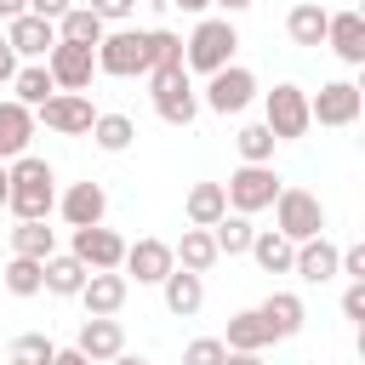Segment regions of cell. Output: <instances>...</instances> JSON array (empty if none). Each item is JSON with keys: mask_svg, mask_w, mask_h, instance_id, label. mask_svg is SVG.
Masks as SVG:
<instances>
[{"mask_svg": "<svg viewBox=\"0 0 365 365\" xmlns=\"http://www.w3.org/2000/svg\"><path fill=\"white\" fill-rule=\"evenodd\" d=\"M6 182H11L6 205L17 211V222H46V217H51V205H57V177H51L46 160L17 154V160L6 165Z\"/></svg>", "mask_w": 365, "mask_h": 365, "instance_id": "cell-1", "label": "cell"}, {"mask_svg": "<svg viewBox=\"0 0 365 365\" xmlns=\"http://www.w3.org/2000/svg\"><path fill=\"white\" fill-rule=\"evenodd\" d=\"M234 46H240V34H234V23L228 17H205L188 40H182V68H194V74H217V68H228L234 63Z\"/></svg>", "mask_w": 365, "mask_h": 365, "instance_id": "cell-2", "label": "cell"}, {"mask_svg": "<svg viewBox=\"0 0 365 365\" xmlns=\"http://www.w3.org/2000/svg\"><path fill=\"white\" fill-rule=\"evenodd\" d=\"M148 97H154V114L165 125H194V114H200V97H194L188 68H154L148 74Z\"/></svg>", "mask_w": 365, "mask_h": 365, "instance_id": "cell-3", "label": "cell"}, {"mask_svg": "<svg viewBox=\"0 0 365 365\" xmlns=\"http://www.w3.org/2000/svg\"><path fill=\"white\" fill-rule=\"evenodd\" d=\"M274 234H285L291 245L325 234V205H319V194H308V188H279V200H274Z\"/></svg>", "mask_w": 365, "mask_h": 365, "instance_id": "cell-4", "label": "cell"}, {"mask_svg": "<svg viewBox=\"0 0 365 365\" xmlns=\"http://www.w3.org/2000/svg\"><path fill=\"white\" fill-rule=\"evenodd\" d=\"M262 125L274 131V143H297V137H308V91L302 86H274L268 91V103H262Z\"/></svg>", "mask_w": 365, "mask_h": 365, "instance_id": "cell-5", "label": "cell"}, {"mask_svg": "<svg viewBox=\"0 0 365 365\" xmlns=\"http://www.w3.org/2000/svg\"><path fill=\"white\" fill-rule=\"evenodd\" d=\"M279 177H274V165H240L228 182H222V194H228V211L234 217H251V211H262V205H274L279 200Z\"/></svg>", "mask_w": 365, "mask_h": 365, "instance_id": "cell-6", "label": "cell"}, {"mask_svg": "<svg viewBox=\"0 0 365 365\" xmlns=\"http://www.w3.org/2000/svg\"><path fill=\"white\" fill-rule=\"evenodd\" d=\"M97 74H114V80H131V74H148V46L137 29H114L97 40Z\"/></svg>", "mask_w": 365, "mask_h": 365, "instance_id": "cell-7", "label": "cell"}, {"mask_svg": "<svg viewBox=\"0 0 365 365\" xmlns=\"http://www.w3.org/2000/svg\"><path fill=\"white\" fill-rule=\"evenodd\" d=\"M46 74H51L57 91H86L91 74H97V51L91 46H74V40H57L46 51Z\"/></svg>", "mask_w": 365, "mask_h": 365, "instance_id": "cell-8", "label": "cell"}, {"mask_svg": "<svg viewBox=\"0 0 365 365\" xmlns=\"http://www.w3.org/2000/svg\"><path fill=\"white\" fill-rule=\"evenodd\" d=\"M251 97H257V74L240 68V63H228V68H217V74L205 80V108H211V114H240Z\"/></svg>", "mask_w": 365, "mask_h": 365, "instance_id": "cell-9", "label": "cell"}, {"mask_svg": "<svg viewBox=\"0 0 365 365\" xmlns=\"http://www.w3.org/2000/svg\"><path fill=\"white\" fill-rule=\"evenodd\" d=\"M359 108H365V91L354 80H331V86H319V97H308V120H319V125H354Z\"/></svg>", "mask_w": 365, "mask_h": 365, "instance_id": "cell-10", "label": "cell"}, {"mask_svg": "<svg viewBox=\"0 0 365 365\" xmlns=\"http://www.w3.org/2000/svg\"><path fill=\"white\" fill-rule=\"evenodd\" d=\"M40 120H46V131H57V137H91L97 108H91V97H80V91H57V97L40 103Z\"/></svg>", "mask_w": 365, "mask_h": 365, "instance_id": "cell-11", "label": "cell"}, {"mask_svg": "<svg viewBox=\"0 0 365 365\" xmlns=\"http://www.w3.org/2000/svg\"><path fill=\"white\" fill-rule=\"evenodd\" d=\"M68 257H80L91 274H108V268L125 262V240H120L114 228H103V222H97V228H74V251H68Z\"/></svg>", "mask_w": 365, "mask_h": 365, "instance_id": "cell-12", "label": "cell"}, {"mask_svg": "<svg viewBox=\"0 0 365 365\" xmlns=\"http://www.w3.org/2000/svg\"><path fill=\"white\" fill-rule=\"evenodd\" d=\"M125 297H131V279H125L120 268H108V274H86V285H80L86 319H114V314L125 308Z\"/></svg>", "mask_w": 365, "mask_h": 365, "instance_id": "cell-13", "label": "cell"}, {"mask_svg": "<svg viewBox=\"0 0 365 365\" xmlns=\"http://www.w3.org/2000/svg\"><path fill=\"white\" fill-rule=\"evenodd\" d=\"M6 46H11V57L46 63V51L57 46V23H46V17L23 11V17H11V23H6Z\"/></svg>", "mask_w": 365, "mask_h": 365, "instance_id": "cell-14", "label": "cell"}, {"mask_svg": "<svg viewBox=\"0 0 365 365\" xmlns=\"http://www.w3.org/2000/svg\"><path fill=\"white\" fill-rule=\"evenodd\" d=\"M257 319H262L268 342H285V336H297V331H302L308 308H302V297H297V291H268V297H262V308H257Z\"/></svg>", "mask_w": 365, "mask_h": 365, "instance_id": "cell-15", "label": "cell"}, {"mask_svg": "<svg viewBox=\"0 0 365 365\" xmlns=\"http://www.w3.org/2000/svg\"><path fill=\"white\" fill-rule=\"evenodd\" d=\"M125 279H137V285H160L177 262H171V245L165 240H137V245H125Z\"/></svg>", "mask_w": 365, "mask_h": 365, "instance_id": "cell-16", "label": "cell"}, {"mask_svg": "<svg viewBox=\"0 0 365 365\" xmlns=\"http://www.w3.org/2000/svg\"><path fill=\"white\" fill-rule=\"evenodd\" d=\"M325 46H331L348 68H359V63H365V17H359V11H331V17H325Z\"/></svg>", "mask_w": 365, "mask_h": 365, "instance_id": "cell-17", "label": "cell"}, {"mask_svg": "<svg viewBox=\"0 0 365 365\" xmlns=\"http://www.w3.org/2000/svg\"><path fill=\"white\" fill-rule=\"evenodd\" d=\"M57 205H63V222H68V228H97V222L108 217V188H103V182H74Z\"/></svg>", "mask_w": 365, "mask_h": 365, "instance_id": "cell-18", "label": "cell"}, {"mask_svg": "<svg viewBox=\"0 0 365 365\" xmlns=\"http://www.w3.org/2000/svg\"><path fill=\"white\" fill-rule=\"evenodd\" d=\"M291 274H297V279H308V285H325V279H336V245H331L325 234L302 240V245H297V257H291Z\"/></svg>", "mask_w": 365, "mask_h": 365, "instance_id": "cell-19", "label": "cell"}, {"mask_svg": "<svg viewBox=\"0 0 365 365\" xmlns=\"http://www.w3.org/2000/svg\"><path fill=\"white\" fill-rule=\"evenodd\" d=\"M74 348H80L91 365H108L114 354H125V331H120V319H86L80 336H74Z\"/></svg>", "mask_w": 365, "mask_h": 365, "instance_id": "cell-20", "label": "cell"}, {"mask_svg": "<svg viewBox=\"0 0 365 365\" xmlns=\"http://www.w3.org/2000/svg\"><path fill=\"white\" fill-rule=\"evenodd\" d=\"M29 137H34V108L23 103H0V165H11L17 154H29Z\"/></svg>", "mask_w": 365, "mask_h": 365, "instance_id": "cell-21", "label": "cell"}, {"mask_svg": "<svg viewBox=\"0 0 365 365\" xmlns=\"http://www.w3.org/2000/svg\"><path fill=\"white\" fill-rule=\"evenodd\" d=\"M160 291H165V308H171L177 319H194V314L205 308V279L188 274V268H171V274L160 279Z\"/></svg>", "mask_w": 365, "mask_h": 365, "instance_id": "cell-22", "label": "cell"}, {"mask_svg": "<svg viewBox=\"0 0 365 365\" xmlns=\"http://www.w3.org/2000/svg\"><path fill=\"white\" fill-rule=\"evenodd\" d=\"M171 262H177V268H188V274H211V268H217L211 228H182V240L171 245Z\"/></svg>", "mask_w": 365, "mask_h": 365, "instance_id": "cell-23", "label": "cell"}, {"mask_svg": "<svg viewBox=\"0 0 365 365\" xmlns=\"http://www.w3.org/2000/svg\"><path fill=\"white\" fill-rule=\"evenodd\" d=\"M182 211H188V222H194V228H211V222H222V217H228V194H222V182H194Z\"/></svg>", "mask_w": 365, "mask_h": 365, "instance_id": "cell-24", "label": "cell"}, {"mask_svg": "<svg viewBox=\"0 0 365 365\" xmlns=\"http://www.w3.org/2000/svg\"><path fill=\"white\" fill-rule=\"evenodd\" d=\"M103 34H108V29H103V17H97L91 6H68V11L57 17V40H74V46H91V51H97Z\"/></svg>", "mask_w": 365, "mask_h": 365, "instance_id": "cell-25", "label": "cell"}, {"mask_svg": "<svg viewBox=\"0 0 365 365\" xmlns=\"http://www.w3.org/2000/svg\"><path fill=\"white\" fill-rule=\"evenodd\" d=\"M251 257H257V268H262V274H291V257H297V245H291L285 234L262 228V234H251Z\"/></svg>", "mask_w": 365, "mask_h": 365, "instance_id": "cell-26", "label": "cell"}, {"mask_svg": "<svg viewBox=\"0 0 365 365\" xmlns=\"http://www.w3.org/2000/svg\"><path fill=\"white\" fill-rule=\"evenodd\" d=\"M325 6H314V0H302V6H291V17H285V34L297 40V46H325Z\"/></svg>", "mask_w": 365, "mask_h": 365, "instance_id": "cell-27", "label": "cell"}, {"mask_svg": "<svg viewBox=\"0 0 365 365\" xmlns=\"http://www.w3.org/2000/svg\"><path fill=\"white\" fill-rule=\"evenodd\" d=\"M11 103H23V108H40L46 97H57V86H51V74H46V63H29V68H17L11 74Z\"/></svg>", "mask_w": 365, "mask_h": 365, "instance_id": "cell-28", "label": "cell"}, {"mask_svg": "<svg viewBox=\"0 0 365 365\" xmlns=\"http://www.w3.org/2000/svg\"><path fill=\"white\" fill-rule=\"evenodd\" d=\"M131 137H137L131 114H97V120H91V143H97L103 154H125Z\"/></svg>", "mask_w": 365, "mask_h": 365, "instance_id": "cell-29", "label": "cell"}, {"mask_svg": "<svg viewBox=\"0 0 365 365\" xmlns=\"http://www.w3.org/2000/svg\"><path fill=\"white\" fill-rule=\"evenodd\" d=\"M251 234H257L251 217H234V211H228L222 222H211V245H217V257H245V251H251Z\"/></svg>", "mask_w": 365, "mask_h": 365, "instance_id": "cell-30", "label": "cell"}, {"mask_svg": "<svg viewBox=\"0 0 365 365\" xmlns=\"http://www.w3.org/2000/svg\"><path fill=\"white\" fill-rule=\"evenodd\" d=\"M11 257L46 262V257H57V234H51L46 222H17V228H11Z\"/></svg>", "mask_w": 365, "mask_h": 365, "instance_id": "cell-31", "label": "cell"}, {"mask_svg": "<svg viewBox=\"0 0 365 365\" xmlns=\"http://www.w3.org/2000/svg\"><path fill=\"white\" fill-rule=\"evenodd\" d=\"M86 262L80 257H46V291L51 297H80V285H86Z\"/></svg>", "mask_w": 365, "mask_h": 365, "instance_id": "cell-32", "label": "cell"}, {"mask_svg": "<svg viewBox=\"0 0 365 365\" xmlns=\"http://www.w3.org/2000/svg\"><path fill=\"white\" fill-rule=\"evenodd\" d=\"M0 279H6L11 297H40V291H46V262H34V257H11V262L0 268Z\"/></svg>", "mask_w": 365, "mask_h": 365, "instance_id": "cell-33", "label": "cell"}, {"mask_svg": "<svg viewBox=\"0 0 365 365\" xmlns=\"http://www.w3.org/2000/svg\"><path fill=\"white\" fill-rule=\"evenodd\" d=\"M222 348H228V354H262V348H268V331H262L257 308H245V314L228 319V342H222Z\"/></svg>", "mask_w": 365, "mask_h": 365, "instance_id": "cell-34", "label": "cell"}, {"mask_svg": "<svg viewBox=\"0 0 365 365\" xmlns=\"http://www.w3.org/2000/svg\"><path fill=\"white\" fill-rule=\"evenodd\" d=\"M143 46H148V74H154V68H182V40H177L171 29H148Z\"/></svg>", "mask_w": 365, "mask_h": 365, "instance_id": "cell-35", "label": "cell"}, {"mask_svg": "<svg viewBox=\"0 0 365 365\" xmlns=\"http://www.w3.org/2000/svg\"><path fill=\"white\" fill-rule=\"evenodd\" d=\"M234 143H240V160H245V165H268V160H274V131H268L262 120H257V125H240Z\"/></svg>", "mask_w": 365, "mask_h": 365, "instance_id": "cell-36", "label": "cell"}, {"mask_svg": "<svg viewBox=\"0 0 365 365\" xmlns=\"http://www.w3.org/2000/svg\"><path fill=\"white\" fill-rule=\"evenodd\" d=\"M51 359H57V342L46 331H23L11 342V365H51Z\"/></svg>", "mask_w": 365, "mask_h": 365, "instance_id": "cell-37", "label": "cell"}, {"mask_svg": "<svg viewBox=\"0 0 365 365\" xmlns=\"http://www.w3.org/2000/svg\"><path fill=\"white\" fill-rule=\"evenodd\" d=\"M228 359V348L217 342V336H194L188 348H182V365H222Z\"/></svg>", "mask_w": 365, "mask_h": 365, "instance_id": "cell-38", "label": "cell"}, {"mask_svg": "<svg viewBox=\"0 0 365 365\" xmlns=\"http://www.w3.org/2000/svg\"><path fill=\"white\" fill-rule=\"evenodd\" d=\"M336 274H348V279H365V245H348V251H336Z\"/></svg>", "mask_w": 365, "mask_h": 365, "instance_id": "cell-39", "label": "cell"}, {"mask_svg": "<svg viewBox=\"0 0 365 365\" xmlns=\"http://www.w3.org/2000/svg\"><path fill=\"white\" fill-rule=\"evenodd\" d=\"M91 11H97L103 23H125V17L137 11V0H91Z\"/></svg>", "mask_w": 365, "mask_h": 365, "instance_id": "cell-40", "label": "cell"}, {"mask_svg": "<svg viewBox=\"0 0 365 365\" xmlns=\"http://www.w3.org/2000/svg\"><path fill=\"white\" fill-rule=\"evenodd\" d=\"M342 314H348V319H365V279H354V285L342 291Z\"/></svg>", "mask_w": 365, "mask_h": 365, "instance_id": "cell-41", "label": "cell"}, {"mask_svg": "<svg viewBox=\"0 0 365 365\" xmlns=\"http://www.w3.org/2000/svg\"><path fill=\"white\" fill-rule=\"evenodd\" d=\"M68 6H74V0H29V11H34V17H46V23H57Z\"/></svg>", "mask_w": 365, "mask_h": 365, "instance_id": "cell-42", "label": "cell"}, {"mask_svg": "<svg viewBox=\"0 0 365 365\" xmlns=\"http://www.w3.org/2000/svg\"><path fill=\"white\" fill-rule=\"evenodd\" d=\"M17 74V57H11V46H6V29H0V80H11Z\"/></svg>", "mask_w": 365, "mask_h": 365, "instance_id": "cell-43", "label": "cell"}, {"mask_svg": "<svg viewBox=\"0 0 365 365\" xmlns=\"http://www.w3.org/2000/svg\"><path fill=\"white\" fill-rule=\"evenodd\" d=\"M51 365H91V359H86L80 348H57V359H51Z\"/></svg>", "mask_w": 365, "mask_h": 365, "instance_id": "cell-44", "label": "cell"}, {"mask_svg": "<svg viewBox=\"0 0 365 365\" xmlns=\"http://www.w3.org/2000/svg\"><path fill=\"white\" fill-rule=\"evenodd\" d=\"M23 11H29V0H0V17H6V23H11V17H23Z\"/></svg>", "mask_w": 365, "mask_h": 365, "instance_id": "cell-45", "label": "cell"}, {"mask_svg": "<svg viewBox=\"0 0 365 365\" xmlns=\"http://www.w3.org/2000/svg\"><path fill=\"white\" fill-rule=\"evenodd\" d=\"M222 365H262V354H228Z\"/></svg>", "mask_w": 365, "mask_h": 365, "instance_id": "cell-46", "label": "cell"}, {"mask_svg": "<svg viewBox=\"0 0 365 365\" xmlns=\"http://www.w3.org/2000/svg\"><path fill=\"white\" fill-rule=\"evenodd\" d=\"M108 365H154V359H143V354H114Z\"/></svg>", "mask_w": 365, "mask_h": 365, "instance_id": "cell-47", "label": "cell"}, {"mask_svg": "<svg viewBox=\"0 0 365 365\" xmlns=\"http://www.w3.org/2000/svg\"><path fill=\"white\" fill-rule=\"evenodd\" d=\"M211 6H222V11H228V17H234V11H245V6H251V0H211Z\"/></svg>", "mask_w": 365, "mask_h": 365, "instance_id": "cell-48", "label": "cell"}, {"mask_svg": "<svg viewBox=\"0 0 365 365\" xmlns=\"http://www.w3.org/2000/svg\"><path fill=\"white\" fill-rule=\"evenodd\" d=\"M165 6H182V11H205L211 0H165Z\"/></svg>", "mask_w": 365, "mask_h": 365, "instance_id": "cell-49", "label": "cell"}, {"mask_svg": "<svg viewBox=\"0 0 365 365\" xmlns=\"http://www.w3.org/2000/svg\"><path fill=\"white\" fill-rule=\"evenodd\" d=\"M6 194H11V182H6V165H0V205H6Z\"/></svg>", "mask_w": 365, "mask_h": 365, "instance_id": "cell-50", "label": "cell"}]
</instances>
